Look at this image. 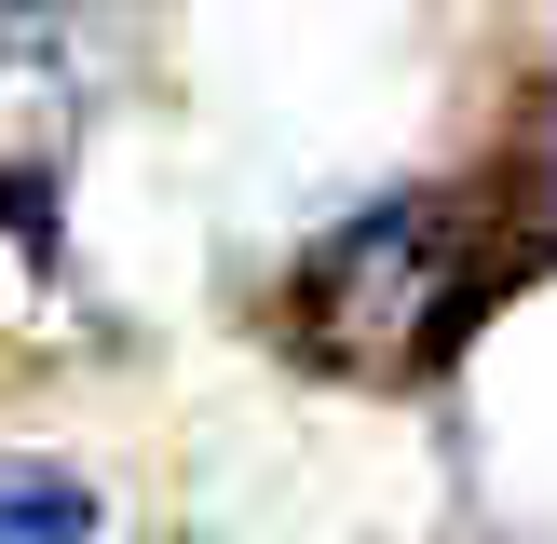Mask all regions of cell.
<instances>
[{
    "mask_svg": "<svg viewBox=\"0 0 557 544\" xmlns=\"http://www.w3.org/2000/svg\"><path fill=\"white\" fill-rule=\"evenodd\" d=\"M82 150V69L41 14H0V232L41 245L54 232V190H69Z\"/></svg>",
    "mask_w": 557,
    "mask_h": 544,
    "instance_id": "cell-2",
    "label": "cell"
},
{
    "mask_svg": "<svg viewBox=\"0 0 557 544\" xmlns=\"http://www.w3.org/2000/svg\"><path fill=\"white\" fill-rule=\"evenodd\" d=\"M490 286H504V245H490V218L462 190H381V205L326 218L299 245L286 326L341 381H435Z\"/></svg>",
    "mask_w": 557,
    "mask_h": 544,
    "instance_id": "cell-1",
    "label": "cell"
},
{
    "mask_svg": "<svg viewBox=\"0 0 557 544\" xmlns=\"http://www.w3.org/2000/svg\"><path fill=\"white\" fill-rule=\"evenodd\" d=\"M0 544H96V490L69 462H0Z\"/></svg>",
    "mask_w": 557,
    "mask_h": 544,
    "instance_id": "cell-4",
    "label": "cell"
},
{
    "mask_svg": "<svg viewBox=\"0 0 557 544\" xmlns=\"http://www.w3.org/2000/svg\"><path fill=\"white\" fill-rule=\"evenodd\" d=\"M490 245H504V272H544L557 259V82H531V109H517V136H504Z\"/></svg>",
    "mask_w": 557,
    "mask_h": 544,
    "instance_id": "cell-3",
    "label": "cell"
}]
</instances>
